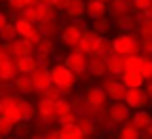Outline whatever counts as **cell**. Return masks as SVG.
<instances>
[{"mask_svg": "<svg viewBox=\"0 0 152 139\" xmlns=\"http://www.w3.org/2000/svg\"><path fill=\"white\" fill-rule=\"evenodd\" d=\"M51 76H53V84H57L61 89V93H70L76 84V74L66 65V63H55L51 68Z\"/></svg>", "mask_w": 152, "mask_h": 139, "instance_id": "1", "label": "cell"}, {"mask_svg": "<svg viewBox=\"0 0 152 139\" xmlns=\"http://www.w3.org/2000/svg\"><path fill=\"white\" fill-rule=\"evenodd\" d=\"M112 51L123 55V57H127V55H140L142 47H140V40L135 36H131L129 32H121L112 40Z\"/></svg>", "mask_w": 152, "mask_h": 139, "instance_id": "2", "label": "cell"}, {"mask_svg": "<svg viewBox=\"0 0 152 139\" xmlns=\"http://www.w3.org/2000/svg\"><path fill=\"white\" fill-rule=\"evenodd\" d=\"M85 30H87V28H85V23H83V19H74L72 23L64 25V30H61V34H59L61 44L68 47V49H76V47H78V42H80V36H83Z\"/></svg>", "mask_w": 152, "mask_h": 139, "instance_id": "3", "label": "cell"}, {"mask_svg": "<svg viewBox=\"0 0 152 139\" xmlns=\"http://www.w3.org/2000/svg\"><path fill=\"white\" fill-rule=\"evenodd\" d=\"M150 95L146 93L144 87L140 89H127V95H125V103L131 108V110H146L150 106Z\"/></svg>", "mask_w": 152, "mask_h": 139, "instance_id": "4", "label": "cell"}, {"mask_svg": "<svg viewBox=\"0 0 152 139\" xmlns=\"http://www.w3.org/2000/svg\"><path fill=\"white\" fill-rule=\"evenodd\" d=\"M0 112H2L4 118H9L11 122H21V118H19V99L13 97V95H4L0 97Z\"/></svg>", "mask_w": 152, "mask_h": 139, "instance_id": "5", "label": "cell"}, {"mask_svg": "<svg viewBox=\"0 0 152 139\" xmlns=\"http://www.w3.org/2000/svg\"><path fill=\"white\" fill-rule=\"evenodd\" d=\"M64 63H66L74 74H83V72L89 70V59H87V55H85L83 51H78V49H74L72 53H68V55L64 57Z\"/></svg>", "mask_w": 152, "mask_h": 139, "instance_id": "6", "label": "cell"}, {"mask_svg": "<svg viewBox=\"0 0 152 139\" xmlns=\"http://www.w3.org/2000/svg\"><path fill=\"white\" fill-rule=\"evenodd\" d=\"M102 89L108 93L110 97V101H125V95H127V87L123 84L121 78H108V80H104Z\"/></svg>", "mask_w": 152, "mask_h": 139, "instance_id": "7", "label": "cell"}, {"mask_svg": "<svg viewBox=\"0 0 152 139\" xmlns=\"http://www.w3.org/2000/svg\"><path fill=\"white\" fill-rule=\"evenodd\" d=\"M38 118H40L42 122H57L59 120V116H57V108H55V101L53 99H45V97H40L38 99Z\"/></svg>", "mask_w": 152, "mask_h": 139, "instance_id": "8", "label": "cell"}, {"mask_svg": "<svg viewBox=\"0 0 152 139\" xmlns=\"http://www.w3.org/2000/svg\"><path fill=\"white\" fill-rule=\"evenodd\" d=\"M32 82H34V89H36V93H40V91L49 89V87L53 84L51 68H47V65H38V68H36V72L32 74Z\"/></svg>", "mask_w": 152, "mask_h": 139, "instance_id": "9", "label": "cell"}, {"mask_svg": "<svg viewBox=\"0 0 152 139\" xmlns=\"http://www.w3.org/2000/svg\"><path fill=\"white\" fill-rule=\"evenodd\" d=\"M108 118L112 122H116V124H123V122H127L131 118V108L125 101H112V106L108 110Z\"/></svg>", "mask_w": 152, "mask_h": 139, "instance_id": "10", "label": "cell"}, {"mask_svg": "<svg viewBox=\"0 0 152 139\" xmlns=\"http://www.w3.org/2000/svg\"><path fill=\"white\" fill-rule=\"evenodd\" d=\"M108 93L102 89V87H89L87 93H85V101L91 106V108H104L106 101H108Z\"/></svg>", "mask_w": 152, "mask_h": 139, "instance_id": "11", "label": "cell"}, {"mask_svg": "<svg viewBox=\"0 0 152 139\" xmlns=\"http://www.w3.org/2000/svg\"><path fill=\"white\" fill-rule=\"evenodd\" d=\"M15 28H17V38H32L38 34V23H34V21H30V19H26V17H19V19H15Z\"/></svg>", "mask_w": 152, "mask_h": 139, "instance_id": "12", "label": "cell"}, {"mask_svg": "<svg viewBox=\"0 0 152 139\" xmlns=\"http://www.w3.org/2000/svg\"><path fill=\"white\" fill-rule=\"evenodd\" d=\"M131 0H110L108 2V15L116 21V19H123L129 15V9H131Z\"/></svg>", "mask_w": 152, "mask_h": 139, "instance_id": "13", "label": "cell"}, {"mask_svg": "<svg viewBox=\"0 0 152 139\" xmlns=\"http://www.w3.org/2000/svg\"><path fill=\"white\" fill-rule=\"evenodd\" d=\"M106 59H108V74L121 78V74L127 70L125 68V57L118 55V53H114V51H110V53H106Z\"/></svg>", "mask_w": 152, "mask_h": 139, "instance_id": "14", "label": "cell"}, {"mask_svg": "<svg viewBox=\"0 0 152 139\" xmlns=\"http://www.w3.org/2000/svg\"><path fill=\"white\" fill-rule=\"evenodd\" d=\"M121 80H123V84L127 89H140V87L146 84V78L142 76L140 70H125L121 74Z\"/></svg>", "mask_w": 152, "mask_h": 139, "instance_id": "15", "label": "cell"}, {"mask_svg": "<svg viewBox=\"0 0 152 139\" xmlns=\"http://www.w3.org/2000/svg\"><path fill=\"white\" fill-rule=\"evenodd\" d=\"M38 65L40 63H38L36 55H21V57L15 59V68H17L19 74H34Z\"/></svg>", "mask_w": 152, "mask_h": 139, "instance_id": "16", "label": "cell"}, {"mask_svg": "<svg viewBox=\"0 0 152 139\" xmlns=\"http://www.w3.org/2000/svg\"><path fill=\"white\" fill-rule=\"evenodd\" d=\"M89 72L95 78L108 74V59H106V55H95V53L89 55Z\"/></svg>", "mask_w": 152, "mask_h": 139, "instance_id": "17", "label": "cell"}, {"mask_svg": "<svg viewBox=\"0 0 152 139\" xmlns=\"http://www.w3.org/2000/svg\"><path fill=\"white\" fill-rule=\"evenodd\" d=\"M13 89L19 95H32V93H36L34 82H32V74H17V78L13 80Z\"/></svg>", "mask_w": 152, "mask_h": 139, "instance_id": "18", "label": "cell"}, {"mask_svg": "<svg viewBox=\"0 0 152 139\" xmlns=\"http://www.w3.org/2000/svg\"><path fill=\"white\" fill-rule=\"evenodd\" d=\"M97 32H95L93 28L91 30H85L83 36H80V42H78V51H83L85 55H93V49H95V42H97Z\"/></svg>", "mask_w": 152, "mask_h": 139, "instance_id": "19", "label": "cell"}, {"mask_svg": "<svg viewBox=\"0 0 152 139\" xmlns=\"http://www.w3.org/2000/svg\"><path fill=\"white\" fill-rule=\"evenodd\" d=\"M106 15H108V2H104V0H89L87 2V17L91 21L106 17Z\"/></svg>", "mask_w": 152, "mask_h": 139, "instance_id": "20", "label": "cell"}, {"mask_svg": "<svg viewBox=\"0 0 152 139\" xmlns=\"http://www.w3.org/2000/svg\"><path fill=\"white\" fill-rule=\"evenodd\" d=\"M66 17L68 19H85L87 17V2L85 0H70V4L66 9Z\"/></svg>", "mask_w": 152, "mask_h": 139, "instance_id": "21", "label": "cell"}, {"mask_svg": "<svg viewBox=\"0 0 152 139\" xmlns=\"http://www.w3.org/2000/svg\"><path fill=\"white\" fill-rule=\"evenodd\" d=\"M36 116H38V108L28 99H19V118L23 122H32Z\"/></svg>", "mask_w": 152, "mask_h": 139, "instance_id": "22", "label": "cell"}, {"mask_svg": "<svg viewBox=\"0 0 152 139\" xmlns=\"http://www.w3.org/2000/svg\"><path fill=\"white\" fill-rule=\"evenodd\" d=\"M38 30H40V34L47 36V38H55L57 34H61V32H59V21H57V17L42 19V21L38 23Z\"/></svg>", "mask_w": 152, "mask_h": 139, "instance_id": "23", "label": "cell"}, {"mask_svg": "<svg viewBox=\"0 0 152 139\" xmlns=\"http://www.w3.org/2000/svg\"><path fill=\"white\" fill-rule=\"evenodd\" d=\"M36 51V44L30 40V38H19V40H15V53H13V61L17 57L21 55H34Z\"/></svg>", "mask_w": 152, "mask_h": 139, "instance_id": "24", "label": "cell"}, {"mask_svg": "<svg viewBox=\"0 0 152 139\" xmlns=\"http://www.w3.org/2000/svg\"><path fill=\"white\" fill-rule=\"evenodd\" d=\"M140 133H142V131L133 124L131 118H129V120L123 122V127L116 131V139H140Z\"/></svg>", "mask_w": 152, "mask_h": 139, "instance_id": "25", "label": "cell"}, {"mask_svg": "<svg viewBox=\"0 0 152 139\" xmlns=\"http://www.w3.org/2000/svg\"><path fill=\"white\" fill-rule=\"evenodd\" d=\"M17 68H15V61L9 59V61H2L0 63V80H7V82H13L17 78Z\"/></svg>", "mask_w": 152, "mask_h": 139, "instance_id": "26", "label": "cell"}, {"mask_svg": "<svg viewBox=\"0 0 152 139\" xmlns=\"http://www.w3.org/2000/svg\"><path fill=\"white\" fill-rule=\"evenodd\" d=\"M131 122L142 131V129H146V127L152 122V116H150V112H146V110H137V112H131Z\"/></svg>", "mask_w": 152, "mask_h": 139, "instance_id": "27", "label": "cell"}, {"mask_svg": "<svg viewBox=\"0 0 152 139\" xmlns=\"http://www.w3.org/2000/svg\"><path fill=\"white\" fill-rule=\"evenodd\" d=\"M93 30L97 32V34H102V36H108L112 30H114V21L106 15V17H99V19H95L93 21Z\"/></svg>", "mask_w": 152, "mask_h": 139, "instance_id": "28", "label": "cell"}, {"mask_svg": "<svg viewBox=\"0 0 152 139\" xmlns=\"http://www.w3.org/2000/svg\"><path fill=\"white\" fill-rule=\"evenodd\" d=\"M76 127L80 129V133H83L85 137H91L95 131H97V129H95L97 124H95V120H93L91 116H78V122H76Z\"/></svg>", "mask_w": 152, "mask_h": 139, "instance_id": "29", "label": "cell"}, {"mask_svg": "<svg viewBox=\"0 0 152 139\" xmlns=\"http://www.w3.org/2000/svg\"><path fill=\"white\" fill-rule=\"evenodd\" d=\"M59 139H85V135L80 133V129L76 124H70V127H59Z\"/></svg>", "mask_w": 152, "mask_h": 139, "instance_id": "30", "label": "cell"}, {"mask_svg": "<svg viewBox=\"0 0 152 139\" xmlns=\"http://www.w3.org/2000/svg\"><path fill=\"white\" fill-rule=\"evenodd\" d=\"M21 17L30 19V21H34V23H40V21H42L40 7H38V4H30V7H26V9L21 11Z\"/></svg>", "mask_w": 152, "mask_h": 139, "instance_id": "31", "label": "cell"}, {"mask_svg": "<svg viewBox=\"0 0 152 139\" xmlns=\"http://www.w3.org/2000/svg\"><path fill=\"white\" fill-rule=\"evenodd\" d=\"M110 51H112V40H108V36H102V34H99L93 53H95V55H106V53H110Z\"/></svg>", "mask_w": 152, "mask_h": 139, "instance_id": "32", "label": "cell"}, {"mask_svg": "<svg viewBox=\"0 0 152 139\" xmlns=\"http://www.w3.org/2000/svg\"><path fill=\"white\" fill-rule=\"evenodd\" d=\"M61 95H64V93H61V89H59V87H57V84H51L49 89H45V91L38 93V99L45 97V99H53V101H59Z\"/></svg>", "mask_w": 152, "mask_h": 139, "instance_id": "33", "label": "cell"}, {"mask_svg": "<svg viewBox=\"0 0 152 139\" xmlns=\"http://www.w3.org/2000/svg\"><path fill=\"white\" fill-rule=\"evenodd\" d=\"M142 76L146 78V82L152 80V55H142V65H140Z\"/></svg>", "mask_w": 152, "mask_h": 139, "instance_id": "34", "label": "cell"}, {"mask_svg": "<svg viewBox=\"0 0 152 139\" xmlns=\"http://www.w3.org/2000/svg\"><path fill=\"white\" fill-rule=\"evenodd\" d=\"M114 23H116V25H118V30H123V32H131L133 28H137V25H140V23H137L131 15H127V17H123V19H116Z\"/></svg>", "mask_w": 152, "mask_h": 139, "instance_id": "35", "label": "cell"}, {"mask_svg": "<svg viewBox=\"0 0 152 139\" xmlns=\"http://www.w3.org/2000/svg\"><path fill=\"white\" fill-rule=\"evenodd\" d=\"M55 108H57V116H68L70 112H74V108H72V101H70V99H59V101H55Z\"/></svg>", "mask_w": 152, "mask_h": 139, "instance_id": "36", "label": "cell"}, {"mask_svg": "<svg viewBox=\"0 0 152 139\" xmlns=\"http://www.w3.org/2000/svg\"><path fill=\"white\" fill-rule=\"evenodd\" d=\"M15 38H17V28H15V23H7L2 30H0V40H2V42L15 40Z\"/></svg>", "mask_w": 152, "mask_h": 139, "instance_id": "37", "label": "cell"}, {"mask_svg": "<svg viewBox=\"0 0 152 139\" xmlns=\"http://www.w3.org/2000/svg\"><path fill=\"white\" fill-rule=\"evenodd\" d=\"M13 131H15V122H11L4 116H0V135L9 137V135H13Z\"/></svg>", "mask_w": 152, "mask_h": 139, "instance_id": "38", "label": "cell"}, {"mask_svg": "<svg viewBox=\"0 0 152 139\" xmlns=\"http://www.w3.org/2000/svg\"><path fill=\"white\" fill-rule=\"evenodd\" d=\"M36 51H40V53H53L55 51V44H53V38H47V36H42V40L36 44Z\"/></svg>", "mask_w": 152, "mask_h": 139, "instance_id": "39", "label": "cell"}, {"mask_svg": "<svg viewBox=\"0 0 152 139\" xmlns=\"http://www.w3.org/2000/svg\"><path fill=\"white\" fill-rule=\"evenodd\" d=\"M142 65V55H127L125 57V68L127 70H140Z\"/></svg>", "mask_w": 152, "mask_h": 139, "instance_id": "40", "label": "cell"}, {"mask_svg": "<svg viewBox=\"0 0 152 139\" xmlns=\"http://www.w3.org/2000/svg\"><path fill=\"white\" fill-rule=\"evenodd\" d=\"M133 9L140 13H152V0H133Z\"/></svg>", "mask_w": 152, "mask_h": 139, "instance_id": "41", "label": "cell"}, {"mask_svg": "<svg viewBox=\"0 0 152 139\" xmlns=\"http://www.w3.org/2000/svg\"><path fill=\"white\" fill-rule=\"evenodd\" d=\"M76 122H78V114L76 112H70L68 116H61L59 120H57L59 127H70V124H76Z\"/></svg>", "mask_w": 152, "mask_h": 139, "instance_id": "42", "label": "cell"}, {"mask_svg": "<svg viewBox=\"0 0 152 139\" xmlns=\"http://www.w3.org/2000/svg\"><path fill=\"white\" fill-rule=\"evenodd\" d=\"M13 133H15L17 137H21V135H28V133H30V122H23V120H21V122H17Z\"/></svg>", "mask_w": 152, "mask_h": 139, "instance_id": "43", "label": "cell"}, {"mask_svg": "<svg viewBox=\"0 0 152 139\" xmlns=\"http://www.w3.org/2000/svg\"><path fill=\"white\" fill-rule=\"evenodd\" d=\"M140 47H142V53L144 55H152V38H142Z\"/></svg>", "mask_w": 152, "mask_h": 139, "instance_id": "44", "label": "cell"}, {"mask_svg": "<svg viewBox=\"0 0 152 139\" xmlns=\"http://www.w3.org/2000/svg\"><path fill=\"white\" fill-rule=\"evenodd\" d=\"M57 11H66L68 9V4H70V0H53V2H51Z\"/></svg>", "mask_w": 152, "mask_h": 139, "instance_id": "45", "label": "cell"}, {"mask_svg": "<svg viewBox=\"0 0 152 139\" xmlns=\"http://www.w3.org/2000/svg\"><path fill=\"white\" fill-rule=\"evenodd\" d=\"M9 59H13L11 53H9L4 47H0V63H2V61H9Z\"/></svg>", "mask_w": 152, "mask_h": 139, "instance_id": "46", "label": "cell"}, {"mask_svg": "<svg viewBox=\"0 0 152 139\" xmlns=\"http://www.w3.org/2000/svg\"><path fill=\"white\" fill-rule=\"evenodd\" d=\"M7 23H9V17H7V13H2V11H0V30H2Z\"/></svg>", "mask_w": 152, "mask_h": 139, "instance_id": "47", "label": "cell"}, {"mask_svg": "<svg viewBox=\"0 0 152 139\" xmlns=\"http://www.w3.org/2000/svg\"><path fill=\"white\" fill-rule=\"evenodd\" d=\"M144 89H146V93L150 95V99H152V80H148L146 84H144Z\"/></svg>", "mask_w": 152, "mask_h": 139, "instance_id": "48", "label": "cell"}, {"mask_svg": "<svg viewBox=\"0 0 152 139\" xmlns=\"http://www.w3.org/2000/svg\"><path fill=\"white\" fill-rule=\"evenodd\" d=\"M21 2H23V7H30V4H38L36 0H21Z\"/></svg>", "mask_w": 152, "mask_h": 139, "instance_id": "49", "label": "cell"}, {"mask_svg": "<svg viewBox=\"0 0 152 139\" xmlns=\"http://www.w3.org/2000/svg\"><path fill=\"white\" fill-rule=\"evenodd\" d=\"M36 2H40V4H51L53 0H36Z\"/></svg>", "mask_w": 152, "mask_h": 139, "instance_id": "50", "label": "cell"}, {"mask_svg": "<svg viewBox=\"0 0 152 139\" xmlns=\"http://www.w3.org/2000/svg\"><path fill=\"white\" fill-rule=\"evenodd\" d=\"M45 139H59V135H57V133H53V135H49V137H45Z\"/></svg>", "mask_w": 152, "mask_h": 139, "instance_id": "51", "label": "cell"}, {"mask_svg": "<svg viewBox=\"0 0 152 139\" xmlns=\"http://www.w3.org/2000/svg\"><path fill=\"white\" fill-rule=\"evenodd\" d=\"M30 139H45L42 135H30Z\"/></svg>", "mask_w": 152, "mask_h": 139, "instance_id": "52", "label": "cell"}, {"mask_svg": "<svg viewBox=\"0 0 152 139\" xmlns=\"http://www.w3.org/2000/svg\"><path fill=\"white\" fill-rule=\"evenodd\" d=\"M2 139H13V137H11V135H9V137H2Z\"/></svg>", "mask_w": 152, "mask_h": 139, "instance_id": "53", "label": "cell"}, {"mask_svg": "<svg viewBox=\"0 0 152 139\" xmlns=\"http://www.w3.org/2000/svg\"><path fill=\"white\" fill-rule=\"evenodd\" d=\"M2 2H9V0H2Z\"/></svg>", "mask_w": 152, "mask_h": 139, "instance_id": "54", "label": "cell"}, {"mask_svg": "<svg viewBox=\"0 0 152 139\" xmlns=\"http://www.w3.org/2000/svg\"><path fill=\"white\" fill-rule=\"evenodd\" d=\"M104 2H110V0H104Z\"/></svg>", "mask_w": 152, "mask_h": 139, "instance_id": "55", "label": "cell"}, {"mask_svg": "<svg viewBox=\"0 0 152 139\" xmlns=\"http://www.w3.org/2000/svg\"><path fill=\"white\" fill-rule=\"evenodd\" d=\"M0 47H2V40H0Z\"/></svg>", "mask_w": 152, "mask_h": 139, "instance_id": "56", "label": "cell"}, {"mask_svg": "<svg viewBox=\"0 0 152 139\" xmlns=\"http://www.w3.org/2000/svg\"><path fill=\"white\" fill-rule=\"evenodd\" d=\"M0 116H2V112H0Z\"/></svg>", "mask_w": 152, "mask_h": 139, "instance_id": "57", "label": "cell"}, {"mask_svg": "<svg viewBox=\"0 0 152 139\" xmlns=\"http://www.w3.org/2000/svg\"><path fill=\"white\" fill-rule=\"evenodd\" d=\"M0 139H2V135H0Z\"/></svg>", "mask_w": 152, "mask_h": 139, "instance_id": "58", "label": "cell"}, {"mask_svg": "<svg viewBox=\"0 0 152 139\" xmlns=\"http://www.w3.org/2000/svg\"><path fill=\"white\" fill-rule=\"evenodd\" d=\"M131 2H133V0H131Z\"/></svg>", "mask_w": 152, "mask_h": 139, "instance_id": "59", "label": "cell"}, {"mask_svg": "<svg viewBox=\"0 0 152 139\" xmlns=\"http://www.w3.org/2000/svg\"><path fill=\"white\" fill-rule=\"evenodd\" d=\"M85 139H87V137H85Z\"/></svg>", "mask_w": 152, "mask_h": 139, "instance_id": "60", "label": "cell"}]
</instances>
